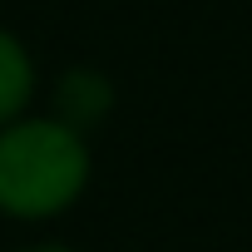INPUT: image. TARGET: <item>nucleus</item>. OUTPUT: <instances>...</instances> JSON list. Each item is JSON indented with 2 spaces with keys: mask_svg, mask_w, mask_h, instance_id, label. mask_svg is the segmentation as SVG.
I'll return each mask as SVG.
<instances>
[{
  "mask_svg": "<svg viewBox=\"0 0 252 252\" xmlns=\"http://www.w3.org/2000/svg\"><path fill=\"white\" fill-rule=\"evenodd\" d=\"M89 183V144L69 119L0 124V213L40 222L64 213Z\"/></svg>",
  "mask_w": 252,
  "mask_h": 252,
  "instance_id": "f257e3e1",
  "label": "nucleus"
},
{
  "mask_svg": "<svg viewBox=\"0 0 252 252\" xmlns=\"http://www.w3.org/2000/svg\"><path fill=\"white\" fill-rule=\"evenodd\" d=\"M30 94H35V60L10 30H0V124L20 119Z\"/></svg>",
  "mask_w": 252,
  "mask_h": 252,
  "instance_id": "f03ea898",
  "label": "nucleus"
},
{
  "mask_svg": "<svg viewBox=\"0 0 252 252\" xmlns=\"http://www.w3.org/2000/svg\"><path fill=\"white\" fill-rule=\"evenodd\" d=\"M109 109V84L89 69H74L64 84H60V119H69L79 129V119H99Z\"/></svg>",
  "mask_w": 252,
  "mask_h": 252,
  "instance_id": "7ed1b4c3",
  "label": "nucleus"
},
{
  "mask_svg": "<svg viewBox=\"0 0 252 252\" xmlns=\"http://www.w3.org/2000/svg\"><path fill=\"white\" fill-rule=\"evenodd\" d=\"M20 252H74V247H64V242H35V247H20Z\"/></svg>",
  "mask_w": 252,
  "mask_h": 252,
  "instance_id": "20e7f679",
  "label": "nucleus"
}]
</instances>
